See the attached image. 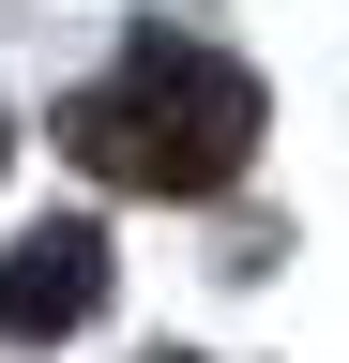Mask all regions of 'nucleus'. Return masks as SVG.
I'll list each match as a JSON object with an SVG mask.
<instances>
[{
	"mask_svg": "<svg viewBox=\"0 0 349 363\" xmlns=\"http://www.w3.org/2000/svg\"><path fill=\"white\" fill-rule=\"evenodd\" d=\"M61 152L92 182H137V197H228L243 152H258V76L213 61V45H137L107 91H76L61 106Z\"/></svg>",
	"mask_w": 349,
	"mask_h": 363,
	"instance_id": "nucleus-1",
	"label": "nucleus"
},
{
	"mask_svg": "<svg viewBox=\"0 0 349 363\" xmlns=\"http://www.w3.org/2000/svg\"><path fill=\"white\" fill-rule=\"evenodd\" d=\"M0 167H16V121H0Z\"/></svg>",
	"mask_w": 349,
	"mask_h": 363,
	"instance_id": "nucleus-3",
	"label": "nucleus"
},
{
	"mask_svg": "<svg viewBox=\"0 0 349 363\" xmlns=\"http://www.w3.org/2000/svg\"><path fill=\"white\" fill-rule=\"evenodd\" d=\"M92 303H107V227H31V242H0V333L16 348L92 333Z\"/></svg>",
	"mask_w": 349,
	"mask_h": 363,
	"instance_id": "nucleus-2",
	"label": "nucleus"
},
{
	"mask_svg": "<svg viewBox=\"0 0 349 363\" xmlns=\"http://www.w3.org/2000/svg\"><path fill=\"white\" fill-rule=\"evenodd\" d=\"M152 363H183V348H152Z\"/></svg>",
	"mask_w": 349,
	"mask_h": 363,
	"instance_id": "nucleus-4",
	"label": "nucleus"
}]
</instances>
